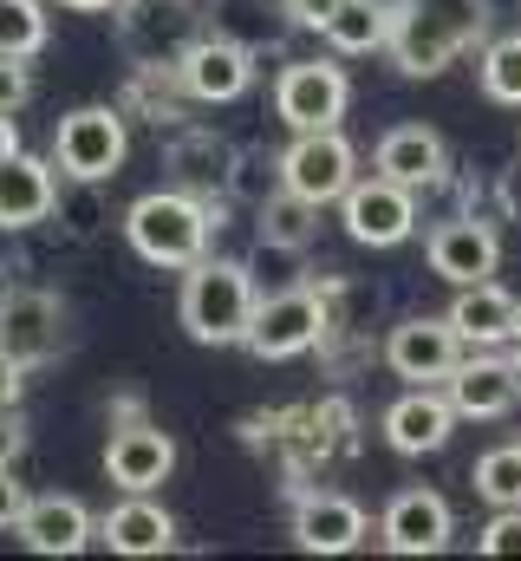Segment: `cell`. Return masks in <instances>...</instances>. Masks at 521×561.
<instances>
[{
  "label": "cell",
  "mask_w": 521,
  "mask_h": 561,
  "mask_svg": "<svg viewBox=\"0 0 521 561\" xmlns=\"http://www.w3.org/2000/svg\"><path fill=\"white\" fill-rule=\"evenodd\" d=\"M483 39H489V0H404L385 53L404 79H437Z\"/></svg>",
  "instance_id": "obj_1"
},
{
  "label": "cell",
  "mask_w": 521,
  "mask_h": 561,
  "mask_svg": "<svg viewBox=\"0 0 521 561\" xmlns=\"http://www.w3.org/2000/svg\"><path fill=\"white\" fill-rule=\"evenodd\" d=\"M125 236L130 249L150 262V268H196L209 255V236H216V209L196 196V190H150L125 209Z\"/></svg>",
  "instance_id": "obj_2"
},
{
  "label": "cell",
  "mask_w": 521,
  "mask_h": 561,
  "mask_svg": "<svg viewBox=\"0 0 521 561\" xmlns=\"http://www.w3.org/2000/svg\"><path fill=\"white\" fill-rule=\"evenodd\" d=\"M260 294H255V268L248 262H196L183 268V327L196 346H242L248 340V320H255Z\"/></svg>",
  "instance_id": "obj_3"
},
{
  "label": "cell",
  "mask_w": 521,
  "mask_h": 561,
  "mask_svg": "<svg viewBox=\"0 0 521 561\" xmlns=\"http://www.w3.org/2000/svg\"><path fill=\"white\" fill-rule=\"evenodd\" d=\"M125 150H130V131H125V105H79L59 118L53 131V163L72 176V183H112L125 170Z\"/></svg>",
  "instance_id": "obj_4"
},
{
  "label": "cell",
  "mask_w": 521,
  "mask_h": 561,
  "mask_svg": "<svg viewBox=\"0 0 521 561\" xmlns=\"http://www.w3.org/2000/svg\"><path fill=\"white\" fill-rule=\"evenodd\" d=\"M326 327H333L326 287H280V294H267L255 307L242 346H248L255 359H300V353H313V346L326 340Z\"/></svg>",
  "instance_id": "obj_5"
},
{
  "label": "cell",
  "mask_w": 521,
  "mask_h": 561,
  "mask_svg": "<svg viewBox=\"0 0 521 561\" xmlns=\"http://www.w3.org/2000/svg\"><path fill=\"white\" fill-rule=\"evenodd\" d=\"M280 183L300 190L306 203H339L352 183H359V150L346 144V131H293V144L280 150Z\"/></svg>",
  "instance_id": "obj_6"
},
{
  "label": "cell",
  "mask_w": 521,
  "mask_h": 561,
  "mask_svg": "<svg viewBox=\"0 0 521 561\" xmlns=\"http://www.w3.org/2000/svg\"><path fill=\"white\" fill-rule=\"evenodd\" d=\"M352 105V85L339 66L326 59H293L280 79H274V118L287 131H333Z\"/></svg>",
  "instance_id": "obj_7"
},
{
  "label": "cell",
  "mask_w": 521,
  "mask_h": 561,
  "mask_svg": "<svg viewBox=\"0 0 521 561\" xmlns=\"http://www.w3.org/2000/svg\"><path fill=\"white\" fill-rule=\"evenodd\" d=\"M339 222H346V236L359 249H397L417 229V190H404V183H391V176L372 170V176H359L339 196Z\"/></svg>",
  "instance_id": "obj_8"
},
{
  "label": "cell",
  "mask_w": 521,
  "mask_h": 561,
  "mask_svg": "<svg viewBox=\"0 0 521 561\" xmlns=\"http://www.w3.org/2000/svg\"><path fill=\"white\" fill-rule=\"evenodd\" d=\"M0 346L20 366H46L66 346V300L46 287H0Z\"/></svg>",
  "instance_id": "obj_9"
},
{
  "label": "cell",
  "mask_w": 521,
  "mask_h": 561,
  "mask_svg": "<svg viewBox=\"0 0 521 561\" xmlns=\"http://www.w3.org/2000/svg\"><path fill=\"white\" fill-rule=\"evenodd\" d=\"M463 353H470V346H463V333L450 327V313H417V320L391 327V340H385V366L397 379H410V386H443Z\"/></svg>",
  "instance_id": "obj_10"
},
{
  "label": "cell",
  "mask_w": 521,
  "mask_h": 561,
  "mask_svg": "<svg viewBox=\"0 0 521 561\" xmlns=\"http://www.w3.org/2000/svg\"><path fill=\"white\" fill-rule=\"evenodd\" d=\"M176 72H183V85H189L196 105H229V99H242L255 85V53L242 39H229V33H196L183 46Z\"/></svg>",
  "instance_id": "obj_11"
},
{
  "label": "cell",
  "mask_w": 521,
  "mask_h": 561,
  "mask_svg": "<svg viewBox=\"0 0 521 561\" xmlns=\"http://www.w3.org/2000/svg\"><path fill=\"white\" fill-rule=\"evenodd\" d=\"M424 255H430V275L450 280V287L496 280V268H502V242H496V229H489L483 216H450V222H437L430 242H424Z\"/></svg>",
  "instance_id": "obj_12"
},
{
  "label": "cell",
  "mask_w": 521,
  "mask_h": 561,
  "mask_svg": "<svg viewBox=\"0 0 521 561\" xmlns=\"http://www.w3.org/2000/svg\"><path fill=\"white\" fill-rule=\"evenodd\" d=\"M443 392H450L456 419H509L521 405L516 366H509L496 346H470V353L456 359V373L443 379Z\"/></svg>",
  "instance_id": "obj_13"
},
{
  "label": "cell",
  "mask_w": 521,
  "mask_h": 561,
  "mask_svg": "<svg viewBox=\"0 0 521 561\" xmlns=\"http://www.w3.org/2000/svg\"><path fill=\"white\" fill-rule=\"evenodd\" d=\"M170 470H176V444H170V431H157L150 419L118 424V431H112V444H105V477H112L125 496H150L157 483H170Z\"/></svg>",
  "instance_id": "obj_14"
},
{
  "label": "cell",
  "mask_w": 521,
  "mask_h": 561,
  "mask_svg": "<svg viewBox=\"0 0 521 561\" xmlns=\"http://www.w3.org/2000/svg\"><path fill=\"white\" fill-rule=\"evenodd\" d=\"M366 536H372V516L339 490H313L293 503V542L306 556H352Z\"/></svg>",
  "instance_id": "obj_15"
},
{
  "label": "cell",
  "mask_w": 521,
  "mask_h": 561,
  "mask_svg": "<svg viewBox=\"0 0 521 561\" xmlns=\"http://www.w3.org/2000/svg\"><path fill=\"white\" fill-rule=\"evenodd\" d=\"M450 529H456V516L437 490H397L379 516V542L391 556H437V549H450Z\"/></svg>",
  "instance_id": "obj_16"
},
{
  "label": "cell",
  "mask_w": 521,
  "mask_h": 561,
  "mask_svg": "<svg viewBox=\"0 0 521 561\" xmlns=\"http://www.w3.org/2000/svg\"><path fill=\"white\" fill-rule=\"evenodd\" d=\"M450 431H456V405L437 386H410L385 412V444L397 457H430V450L450 444Z\"/></svg>",
  "instance_id": "obj_17"
},
{
  "label": "cell",
  "mask_w": 521,
  "mask_h": 561,
  "mask_svg": "<svg viewBox=\"0 0 521 561\" xmlns=\"http://www.w3.org/2000/svg\"><path fill=\"white\" fill-rule=\"evenodd\" d=\"M372 163H379V176L404 183V190H437L443 170H450V144L437 138L430 125H391L385 138H379Z\"/></svg>",
  "instance_id": "obj_18"
},
{
  "label": "cell",
  "mask_w": 521,
  "mask_h": 561,
  "mask_svg": "<svg viewBox=\"0 0 521 561\" xmlns=\"http://www.w3.org/2000/svg\"><path fill=\"white\" fill-rule=\"evenodd\" d=\"M450 327L463 333V346H516L521 333V300L496 280H476V287H456L450 300Z\"/></svg>",
  "instance_id": "obj_19"
},
{
  "label": "cell",
  "mask_w": 521,
  "mask_h": 561,
  "mask_svg": "<svg viewBox=\"0 0 521 561\" xmlns=\"http://www.w3.org/2000/svg\"><path fill=\"white\" fill-rule=\"evenodd\" d=\"M13 536L33 549V556H79L92 542V510L79 496H33L26 516L13 523Z\"/></svg>",
  "instance_id": "obj_20"
},
{
  "label": "cell",
  "mask_w": 521,
  "mask_h": 561,
  "mask_svg": "<svg viewBox=\"0 0 521 561\" xmlns=\"http://www.w3.org/2000/svg\"><path fill=\"white\" fill-rule=\"evenodd\" d=\"M59 163H39L26 150H13L0 163V229H33L59 209V183H53Z\"/></svg>",
  "instance_id": "obj_21"
},
{
  "label": "cell",
  "mask_w": 521,
  "mask_h": 561,
  "mask_svg": "<svg viewBox=\"0 0 521 561\" xmlns=\"http://www.w3.org/2000/svg\"><path fill=\"white\" fill-rule=\"evenodd\" d=\"M99 536L112 542V556H130V561H150V556H170V549H176V523H170V510L150 503V496H125V503L99 523Z\"/></svg>",
  "instance_id": "obj_22"
},
{
  "label": "cell",
  "mask_w": 521,
  "mask_h": 561,
  "mask_svg": "<svg viewBox=\"0 0 521 561\" xmlns=\"http://www.w3.org/2000/svg\"><path fill=\"white\" fill-rule=\"evenodd\" d=\"M235 157H242V150L222 144L216 131H183V138H170V170H176V183L196 190L202 203H209V196H229Z\"/></svg>",
  "instance_id": "obj_23"
},
{
  "label": "cell",
  "mask_w": 521,
  "mask_h": 561,
  "mask_svg": "<svg viewBox=\"0 0 521 561\" xmlns=\"http://www.w3.org/2000/svg\"><path fill=\"white\" fill-rule=\"evenodd\" d=\"M255 229H260V249L274 255H300L313 236H320V203H306L300 190H274L267 203H255Z\"/></svg>",
  "instance_id": "obj_24"
},
{
  "label": "cell",
  "mask_w": 521,
  "mask_h": 561,
  "mask_svg": "<svg viewBox=\"0 0 521 561\" xmlns=\"http://www.w3.org/2000/svg\"><path fill=\"white\" fill-rule=\"evenodd\" d=\"M183 99H189L183 72H176V66H163V59H143V66L130 72V85H125V118L176 125V118H183Z\"/></svg>",
  "instance_id": "obj_25"
},
{
  "label": "cell",
  "mask_w": 521,
  "mask_h": 561,
  "mask_svg": "<svg viewBox=\"0 0 521 561\" xmlns=\"http://www.w3.org/2000/svg\"><path fill=\"white\" fill-rule=\"evenodd\" d=\"M391 7H379V0H346L326 26H320V39L333 46V53H346V59H359V53H385L391 46Z\"/></svg>",
  "instance_id": "obj_26"
},
{
  "label": "cell",
  "mask_w": 521,
  "mask_h": 561,
  "mask_svg": "<svg viewBox=\"0 0 521 561\" xmlns=\"http://www.w3.org/2000/svg\"><path fill=\"white\" fill-rule=\"evenodd\" d=\"M470 483H476V496H483L489 510H521V444L483 450L476 470H470Z\"/></svg>",
  "instance_id": "obj_27"
},
{
  "label": "cell",
  "mask_w": 521,
  "mask_h": 561,
  "mask_svg": "<svg viewBox=\"0 0 521 561\" xmlns=\"http://www.w3.org/2000/svg\"><path fill=\"white\" fill-rule=\"evenodd\" d=\"M476 79H483V92H489L496 105H516V112H521V33H509V39H489V46H483Z\"/></svg>",
  "instance_id": "obj_28"
},
{
  "label": "cell",
  "mask_w": 521,
  "mask_h": 561,
  "mask_svg": "<svg viewBox=\"0 0 521 561\" xmlns=\"http://www.w3.org/2000/svg\"><path fill=\"white\" fill-rule=\"evenodd\" d=\"M39 46H46V13H39V0H0V53L33 59Z\"/></svg>",
  "instance_id": "obj_29"
},
{
  "label": "cell",
  "mask_w": 521,
  "mask_h": 561,
  "mask_svg": "<svg viewBox=\"0 0 521 561\" xmlns=\"http://www.w3.org/2000/svg\"><path fill=\"white\" fill-rule=\"evenodd\" d=\"M274 190H280V157H235V176H229L235 203H267Z\"/></svg>",
  "instance_id": "obj_30"
},
{
  "label": "cell",
  "mask_w": 521,
  "mask_h": 561,
  "mask_svg": "<svg viewBox=\"0 0 521 561\" xmlns=\"http://www.w3.org/2000/svg\"><path fill=\"white\" fill-rule=\"evenodd\" d=\"M476 549H483V556H496V561H521V510H496V516L483 523Z\"/></svg>",
  "instance_id": "obj_31"
},
{
  "label": "cell",
  "mask_w": 521,
  "mask_h": 561,
  "mask_svg": "<svg viewBox=\"0 0 521 561\" xmlns=\"http://www.w3.org/2000/svg\"><path fill=\"white\" fill-rule=\"evenodd\" d=\"M33 99V79H26V59L0 53V112H20Z\"/></svg>",
  "instance_id": "obj_32"
},
{
  "label": "cell",
  "mask_w": 521,
  "mask_h": 561,
  "mask_svg": "<svg viewBox=\"0 0 521 561\" xmlns=\"http://www.w3.org/2000/svg\"><path fill=\"white\" fill-rule=\"evenodd\" d=\"M26 503H33V496H26V483L13 477V463H7V470H0V529H13V523L26 516Z\"/></svg>",
  "instance_id": "obj_33"
},
{
  "label": "cell",
  "mask_w": 521,
  "mask_h": 561,
  "mask_svg": "<svg viewBox=\"0 0 521 561\" xmlns=\"http://www.w3.org/2000/svg\"><path fill=\"white\" fill-rule=\"evenodd\" d=\"M339 7H346V0H287V20H293V26H313V33H320V26H326V20H333Z\"/></svg>",
  "instance_id": "obj_34"
},
{
  "label": "cell",
  "mask_w": 521,
  "mask_h": 561,
  "mask_svg": "<svg viewBox=\"0 0 521 561\" xmlns=\"http://www.w3.org/2000/svg\"><path fill=\"white\" fill-rule=\"evenodd\" d=\"M20 450H26V424H20V405H7V412H0V470H7Z\"/></svg>",
  "instance_id": "obj_35"
},
{
  "label": "cell",
  "mask_w": 521,
  "mask_h": 561,
  "mask_svg": "<svg viewBox=\"0 0 521 561\" xmlns=\"http://www.w3.org/2000/svg\"><path fill=\"white\" fill-rule=\"evenodd\" d=\"M20 392H26V366L0 346V412H7V405H20Z\"/></svg>",
  "instance_id": "obj_36"
},
{
  "label": "cell",
  "mask_w": 521,
  "mask_h": 561,
  "mask_svg": "<svg viewBox=\"0 0 521 561\" xmlns=\"http://www.w3.org/2000/svg\"><path fill=\"white\" fill-rule=\"evenodd\" d=\"M20 150V131H13V112H0V163Z\"/></svg>",
  "instance_id": "obj_37"
},
{
  "label": "cell",
  "mask_w": 521,
  "mask_h": 561,
  "mask_svg": "<svg viewBox=\"0 0 521 561\" xmlns=\"http://www.w3.org/2000/svg\"><path fill=\"white\" fill-rule=\"evenodd\" d=\"M502 203H509V209H521V170H509V183H502Z\"/></svg>",
  "instance_id": "obj_38"
},
{
  "label": "cell",
  "mask_w": 521,
  "mask_h": 561,
  "mask_svg": "<svg viewBox=\"0 0 521 561\" xmlns=\"http://www.w3.org/2000/svg\"><path fill=\"white\" fill-rule=\"evenodd\" d=\"M59 7H79V13H105V7H118V0H59Z\"/></svg>",
  "instance_id": "obj_39"
},
{
  "label": "cell",
  "mask_w": 521,
  "mask_h": 561,
  "mask_svg": "<svg viewBox=\"0 0 521 561\" xmlns=\"http://www.w3.org/2000/svg\"><path fill=\"white\" fill-rule=\"evenodd\" d=\"M509 366H516V379H521V340H516V353H509Z\"/></svg>",
  "instance_id": "obj_40"
},
{
  "label": "cell",
  "mask_w": 521,
  "mask_h": 561,
  "mask_svg": "<svg viewBox=\"0 0 521 561\" xmlns=\"http://www.w3.org/2000/svg\"><path fill=\"white\" fill-rule=\"evenodd\" d=\"M260 7H280V13H287V0H260Z\"/></svg>",
  "instance_id": "obj_41"
}]
</instances>
